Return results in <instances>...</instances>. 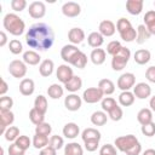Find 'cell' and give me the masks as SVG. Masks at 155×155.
Wrapping results in <instances>:
<instances>
[{"instance_id": "1", "label": "cell", "mask_w": 155, "mask_h": 155, "mask_svg": "<svg viewBox=\"0 0 155 155\" xmlns=\"http://www.w3.org/2000/svg\"><path fill=\"white\" fill-rule=\"evenodd\" d=\"M25 42L33 50L47 51L54 42V33L48 24L39 22L30 25L27 30Z\"/></svg>"}, {"instance_id": "2", "label": "cell", "mask_w": 155, "mask_h": 155, "mask_svg": "<svg viewBox=\"0 0 155 155\" xmlns=\"http://www.w3.org/2000/svg\"><path fill=\"white\" fill-rule=\"evenodd\" d=\"M4 29L13 36H19L25 30L24 21L16 13H6L2 18Z\"/></svg>"}, {"instance_id": "3", "label": "cell", "mask_w": 155, "mask_h": 155, "mask_svg": "<svg viewBox=\"0 0 155 155\" xmlns=\"http://www.w3.org/2000/svg\"><path fill=\"white\" fill-rule=\"evenodd\" d=\"M116 30L119 31L120 38L126 42H132L137 38V29H134L132 27L131 22L125 17H121V18L117 19Z\"/></svg>"}, {"instance_id": "4", "label": "cell", "mask_w": 155, "mask_h": 155, "mask_svg": "<svg viewBox=\"0 0 155 155\" xmlns=\"http://www.w3.org/2000/svg\"><path fill=\"white\" fill-rule=\"evenodd\" d=\"M130 58H131V51H130V48L124 46L121 48V51L117 54L113 56V58H111V68H113V70L121 71L127 65Z\"/></svg>"}, {"instance_id": "5", "label": "cell", "mask_w": 155, "mask_h": 155, "mask_svg": "<svg viewBox=\"0 0 155 155\" xmlns=\"http://www.w3.org/2000/svg\"><path fill=\"white\" fill-rule=\"evenodd\" d=\"M137 143H139L138 138L134 134H126V136H120L115 138L114 145L117 150L122 153H127L130 149H132Z\"/></svg>"}, {"instance_id": "6", "label": "cell", "mask_w": 155, "mask_h": 155, "mask_svg": "<svg viewBox=\"0 0 155 155\" xmlns=\"http://www.w3.org/2000/svg\"><path fill=\"white\" fill-rule=\"evenodd\" d=\"M27 70H28L27 64L21 59H13L8 64V73L16 79H22L23 80V78L27 74Z\"/></svg>"}, {"instance_id": "7", "label": "cell", "mask_w": 155, "mask_h": 155, "mask_svg": "<svg viewBox=\"0 0 155 155\" xmlns=\"http://www.w3.org/2000/svg\"><path fill=\"white\" fill-rule=\"evenodd\" d=\"M81 97L82 101L86 102L87 104H94L97 102H101L104 98V94L98 87H88L84 91Z\"/></svg>"}, {"instance_id": "8", "label": "cell", "mask_w": 155, "mask_h": 155, "mask_svg": "<svg viewBox=\"0 0 155 155\" xmlns=\"http://www.w3.org/2000/svg\"><path fill=\"white\" fill-rule=\"evenodd\" d=\"M136 85V75L133 73H124L119 76L116 86L121 91H130Z\"/></svg>"}, {"instance_id": "9", "label": "cell", "mask_w": 155, "mask_h": 155, "mask_svg": "<svg viewBox=\"0 0 155 155\" xmlns=\"http://www.w3.org/2000/svg\"><path fill=\"white\" fill-rule=\"evenodd\" d=\"M29 16L34 19H40L46 15V5L42 1H33L28 7Z\"/></svg>"}, {"instance_id": "10", "label": "cell", "mask_w": 155, "mask_h": 155, "mask_svg": "<svg viewBox=\"0 0 155 155\" xmlns=\"http://www.w3.org/2000/svg\"><path fill=\"white\" fill-rule=\"evenodd\" d=\"M82 104V97L78 96L76 93H69L64 98V107L69 111H76L81 108Z\"/></svg>"}, {"instance_id": "11", "label": "cell", "mask_w": 155, "mask_h": 155, "mask_svg": "<svg viewBox=\"0 0 155 155\" xmlns=\"http://www.w3.org/2000/svg\"><path fill=\"white\" fill-rule=\"evenodd\" d=\"M80 52V50L78 48V46L75 45H71V44H68V45H64L62 48H61V58L67 63V64H70L71 61L74 59V57Z\"/></svg>"}, {"instance_id": "12", "label": "cell", "mask_w": 155, "mask_h": 155, "mask_svg": "<svg viewBox=\"0 0 155 155\" xmlns=\"http://www.w3.org/2000/svg\"><path fill=\"white\" fill-rule=\"evenodd\" d=\"M62 13L65 17H69V18L78 17L81 13V6L78 2H75V1L64 2L63 6H62Z\"/></svg>"}, {"instance_id": "13", "label": "cell", "mask_w": 155, "mask_h": 155, "mask_svg": "<svg viewBox=\"0 0 155 155\" xmlns=\"http://www.w3.org/2000/svg\"><path fill=\"white\" fill-rule=\"evenodd\" d=\"M56 76L58 79V81L64 85L74 76L73 68H70L69 64H61V65H58V68L56 70Z\"/></svg>"}, {"instance_id": "14", "label": "cell", "mask_w": 155, "mask_h": 155, "mask_svg": "<svg viewBox=\"0 0 155 155\" xmlns=\"http://www.w3.org/2000/svg\"><path fill=\"white\" fill-rule=\"evenodd\" d=\"M133 94L138 99H147L151 96V87L147 82H138L133 87Z\"/></svg>"}, {"instance_id": "15", "label": "cell", "mask_w": 155, "mask_h": 155, "mask_svg": "<svg viewBox=\"0 0 155 155\" xmlns=\"http://www.w3.org/2000/svg\"><path fill=\"white\" fill-rule=\"evenodd\" d=\"M15 121V114L11 110H0V133L4 134L6 130L13 124Z\"/></svg>"}, {"instance_id": "16", "label": "cell", "mask_w": 155, "mask_h": 155, "mask_svg": "<svg viewBox=\"0 0 155 155\" xmlns=\"http://www.w3.org/2000/svg\"><path fill=\"white\" fill-rule=\"evenodd\" d=\"M98 31L104 36V38H109V36H113L116 31V25L113 21L110 19H104L99 23L98 25Z\"/></svg>"}, {"instance_id": "17", "label": "cell", "mask_w": 155, "mask_h": 155, "mask_svg": "<svg viewBox=\"0 0 155 155\" xmlns=\"http://www.w3.org/2000/svg\"><path fill=\"white\" fill-rule=\"evenodd\" d=\"M68 40L71 45H79L85 40V31L81 28H71L68 31Z\"/></svg>"}, {"instance_id": "18", "label": "cell", "mask_w": 155, "mask_h": 155, "mask_svg": "<svg viewBox=\"0 0 155 155\" xmlns=\"http://www.w3.org/2000/svg\"><path fill=\"white\" fill-rule=\"evenodd\" d=\"M22 58H23L22 61L27 65H38V64H40L42 62L40 54L34 50H28V51L23 52V57Z\"/></svg>"}, {"instance_id": "19", "label": "cell", "mask_w": 155, "mask_h": 155, "mask_svg": "<svg viewBox=\"0 0 155 155\" xmlns=\"http://www.w3.org/2000/svg\"><path fill=\"white\" fill-rule=\"evenodd\" d=\"M143 0H127L126 1V10L130 15L138 16L143 11Z\"/></svg>"}, {"instance_id": "20", "label": "cell", "mask_w": 155, "mask_h": 155, "mask_svg": "<svg viewBox=\"0 0 155 155\" xmlns=\"http://www.w3.org/2000/svg\"><path fill=\"white\" fill-rule=\"evenodd\" d=\"M62 132H63V136H64L65 138H68V139H74V138H76V137L79 136V133H80V127H79L78 124H75V122H68V124L64 125Z\"/></svg>"}, {"instance_id": "21", "label": "cell", "mask_w": 155, "mask_h": 155, "mask_svg": "<svg viewBox=\"0 0 155 155\" xmlns=\"http://www.w3.org/2000/svg\"><path fill=\"white\" fill-rule=\"evenodd\" d=\"M133 59L137 64L139 65H144L147 63H149V61L151 59V53L149 50H145V48H140V50H137L133 54Z\"/></svg>"}, {"instance_id": "22", "label": "cell", "mask_w": 155, "mask_h": 155, "mask_svg": "<svg viewBox=\"0 0 155 155\" xmlns=\"http://www.w3.org/2000/svg\"><path fill=\"white\" fill-rule=\"evenodd\" d=\"M105 58H107V52L103 48L99 47V48H93L91 51L90 59L94 65H102L105 62Z\"/></svg>"}, {"instance_id": "23", "label": "cell", "mask_w": 155, "mask_h": 155, "mask_svg": "<svg viewBox=\"0 0 155 155\" xmlns=\"http://www.w3.org/2000/svg\"><path fill=\"white\" fill-rule=\"evenodd\" d=\"M53 70H54V63H53L52 59H48V58H47V59H44V61L39 64V73H40V75L44 76V78L51 76L52 73H53Z\"/></svg>"}, {"instance_id": "24", "label": "cell", "mask_w": 155, "mask_h": 155, "mask_svg": "<svg viewBox=\"0 0 155 155\" xmlns=\"http://www.w3.org/2000/svg\"><path fill=\"white\" fill-rule=\"evenodd\" d=\"M35 91V84L31 79H23L21 82H19V92L23 96H31Z\"/></svg>"}, {"instance_id": "25", "label": "cell", "mask_w": 155, "mask_h": 155, "mask_svg": "<svg viewBox=\"0 0 155 155\" xmlns=\"http://www.w3.org/2000/svg\"><path fill=\"white\" fill-rule=\"evenodd\" d=\"M87 44L93 48H99L104 44V36L99 31H92L87 36Z\"/></svg>"}, {"instance_id": "26", "label": "cell", "mask_w": 155, "mask_h": 155, "mask_svg": "<svg viewBox=\"0 0 155 155\" xmlns=\"http://www.w3.org/2000/svg\"><path fill=\"white\" fill-rule=\"evenodd\" d=\"M81 87H82V80H81V78L78 76V75H74L68 82L64 84V90H67V91L70 92V93L78 92Z\"/></svg>"}, {"instance_id": "27", "label": "cell", "mask_w": 155, "mask_h": 155, "mask_svg": "<svg viewBox=\"0 0 155 155\" xmlns=\"http://www.w3.org/2000/svg\"><path fill=\"white\" fill-rule=\"evenodd\" d=\"M81 138H82V142H87V140H101L102 134H101V132L97 128L88 127V128H85L82 131Z\"/></svg>"}, {"instance_id": "28", "label": "cell", "mask_w": 155, "mask_h": 155, "mask_svg": "<svg viewBox=\"0 0 155 155\" xmlns=\"http://www.w3.org/2000/svg\"><path fill=\"white\" fill-rule=\"evenodd\" d=\"M98 88L103 92L104 96H110L115 92V84L110 79H102L98 82Z\"/></svg>"}, {"instance_id": "29", "label": "cell", "mask_w": 155, "mask_h": 155, "mask_svg": "<svg viewBox=\"0 0 155 155\" xmlns=\"http://www.w3.org/2000/svg\"><path fill=\"white\" fill-rule=\"evenodd\" d=\"M137 121L143 126L153 122V111L150 108H143L137 113Z\"/></svg>"}, {"instance_id": "30", "label": "cell", "mask_w": 155, "mask_h": 155, "mask_svg": "<svg viewBox=\"0 0 155 155\" xmlns=\"http://www.w3.org/2000/svg\"><path fill=\"white\" fill-rule=\"evenodd\" d=\"M109 116L107 115L105 111L103 110H97V111H93L92 115H91V122L92 125L94 126H104L108 121Z\"/></svg>"}, {"instance_id": "31", "label": "cell", "mask_w": 155, "mask_h": 155, "mask_svg": "<svg viewBox=\"0 0 155 155\" xmlns=\"http://www.w3.org/2000/svg\"><path fill=\"white\" fill-rule=\"evenodd\" d=\"M144 25L151 35H155V10H150L144 15Z\"/></svg>"}, {"instance_id": "32", "label": "cell", "mask_w": 155, "mask_h": 155, "mask_svg": "<svg viewBox=\"0 0 155 155\" xmlns=\"http://www.w3.org/2000/svg\"><path fill=\"white\" fill-rule=\"evenodd\" d=\"M151 34L149 33V30L147 29V27L144 24H139L137 27V38H136V42L138 45H142L144 42H147L150 39Z\"/></svg>"}, {"instance_id": "33", "label": "cell", "mask_w": 155, "mask_h": 155, "mask_svg": "<svg viewBox=\"0 0 155 155\" xmlns=\"http://www.w3.org/2000/svg\"><path fill=\"white\" fill-rule=\"evenodd\" d=\"M47 94L52 99H59L64 94V86H61L59 84H52L47 88Z\"/></svg>"}, {"instance_id": "34", "label": "cell", "mask_w": 155, "mask_h": 155, "mask_svg": "<svg viewBox=\"0 0 155 155\" xmlns=\"http://www.w3.org/2000/svg\"><path fill=\"white\" fill-rule=\"evenodd\" d=\"M64 155H84V149L78 142H70L64 145Z\"/></svg>"}, {"instance_id": "35", "label": "cell", "mask_w": 155, "mask_h": 155, "mask_svg": "<svg viewBox=\"0 0 155 155\" xmlns=\"http://www.w3.org/2000/svg\"><path fill=\"white\" fill-rule=\"evenodd\" d=\"M134 99H136V97H134L133 92H131V91H121V93L119 94V103L122 107L132 105L134 103Z\"/></svg>"}, {"instance_id": "36", "label": "cell", "mask_w": 155, "mask_h": 155, "mask_svg": "<svg viewBox=\"0 0 155 155\" xmlns=\"http://www.w3.org/2000/svg\"><path fill=\"white\" fill-rule=\"evenodd\" d=\"M33 147L35 149H44L48 145V142H50V138L47 136H42V134H36L33 137Z\"/></svg>"}, {"instance_id": "37", "label": "cell", "mask_w": 155, "mask_h": 155, "mask_svg": "<svg viewBox=\"0 0 155 155\" xmlns=\"http://www.w3.org/2000/svg\"><path fill=\"white\" fill-rule=\"evenodd\" d=\"M70 64H71L73 67H75V68L84 69V68L86 67V64H87V56H86L82 51H80V52L74 57V59L71 61Z\"/></svg>"}, {"instance_id": "38", "label": "cell", "mask_w": 155, "mask_h": 155, "mask_svg": "<svg viewBox=\"0 0 155 155\" xmlns=\"http://www.w3.org/2000/svg\"><path fill=\"white\" fill-rule=\"evenodd\" d=\"M29 120H30L35 126H38V125L45 122V114L40 113V111H39L38 109H35V108H31L30 111H29Z\"/></svg>"}, {"instance_id": "39", "label": "cell", "mask_w": 155, "mask_h": 155, "mask_svg": "<svg viewBox=\"0 0 155 155\" xmlns=\"http://www.w3.org/2000/svg\"><path fill=\"white\" fill-rule=\"evenodd\" d=\"M47 107H48V104H47V98H46L45 96H42V94H39V96L35 98V101H34V108L38 109L40 113L46 114Z\"/></svg>"}, {"instance_id": "40", "label": "cell", "mask_w": 155, "mask_h": 155, "mask_svg": "<svg viewBox=\"0 0 155 155\" xmlns=\"http://www.w3.org/2000/svg\"><path fill=\"white\" fill-rule=\"evenodd\" d=\"M4 136H5V139H6L7 142L15 143V142L17 140V138L21 136V134H19V128H18L17 126H10V127L6 130V132L4 133Z\"/></svg>"}, {"instance_id": "41", "label": "cell", "mask_w": 155, "mask_h": 155, "mask_svg": "<svg viewBox=\"0 0 155 155\" xmlns=\"http://www.w3.org/2000/svg\"><path fill=\"white\" fill-rule=\"evenodd\" d=\"M122 47H124V46L121 45L120 41H117V40H113V41H110V42L107 45V53H109V54L113 57V56L117 54V53L121 51Z\"/></svg>"}, {"instance_id": "42", "label": "cell", "mask_w": 155, "mask_h": 155, "mask_svg": "<svg viewBox=\"0 0 155 155\" xmlns=\"http://www.w3.org/2000/svg\"><path fill=\"white\" fill-rule=\"evenodd\" d=\"M116 105H117V103H116V101H115L113 97H104V98L101 101V107H102L103 111H105L107 114H108L114 107H116Z\"/></svg>"}, {"instance_id": "43", "label": "cell", "mask_w": 155, "mask_h": 155, "mask_svg": "<svg viewBox=\"0 0 155 155\" xmlns=\"http://www.w3.org/2000/svg\"><path fill=\"white\" fill-rule=\"evenodd\" d=\"M48 145L56 150H59L64 147V139L63 137L58 136V134H54V136H51L50 137V142H48Z\"/></svg>"}, {"instance_id": "44", "label": "cell", "mask_w": 155, "mask_h": 155, "mask_svg": "<svg viewBox=\"0 0 155 155\" xmlns=\"http://www.w3.org/2000/svg\"><path fill=\"white\" fill-rule=\"evenodd\" d=\"M8 48H10V52L13 53V54H19V53L23 52V45L18 39L11 40L8 42Z\"/></svg>"}, {"instance_id": "45", "label": "cell", "mask_w": 155, "mask_h": 155, "mask_svg": "<svg viewBox=\"0 0 155 155\" xmlns=\"http://www.w3.org/2000/svg\"><path fill=\"white\" fill-rule=\"evenodd\" d=\"M108 116H109V119L113 120V121H120V120L122 119V116H124L122 108L117 104L116 107H114V108L108 113Z\"/></svg>"}, {"instance_id": "46", "label": "cell", "mask_w": 155, "mask_h": 155, "mask_svg": "<svg viewBox=\"0 0 155 155\" xmlns=\"http://www.w3.org/2000/svg\"><path fill=\"white\" fill-rule=\"evenodd\" d=\"M52 132V126L47 122H42L38 126H35V133L36 134H42V136H50Z\"/></svg>"}, {"instance_id": "47", "label": "cell", "mask_w": 155, "mask_h": 155, "mask_svg": "<svg viewBox=\"0 0 155 155\" xmlns=\"http://www.w3.org/2000/svg\"><path fill=\"white\" fill-rule=\"evenodd\" d=\"M15 143H16L21 149H23V150H27V149H29L30 145H33V142L30 140V138H29L28 136H19Z\"/></svg>"}, {"instance_id": "48", "label": "cell", "mask_w": 155, "mask_h": 155, "mask_svg": "<svg viewBox=\"0 0 155 155\" xmlns=\"http://www.w3.org/2000/svg\"><path fill=\"white\" fill-rule=\"evenodd\" d=\"M13 107V99L8 96H2L0 98V110H11Z\"/></svg>"}, {"instance_id": "49", "label": "cell", "mask_w": 155, "mask_h": 155, "mask_svg": "<svg viewBox=\"0 0 155 155\" xmlns=\"http://www.w3.org/2000/svg\"><path fill=\"white\" fill-rule=\"evenodd\" d=\"M140 132L147 136V137H153L155 136V122H150V124H147V125H143L140 127Z\"/></svg>"}, {"instance_id": "50", "label": "cell", "mask_w": 155, "mask_h": 155, "mask_svg": "<svg viewBox=\"0 0 155 155\" xmlns=\"http://www.w3.org/2000/svg\"><path fill=\"white\" fill-rule=\"evenodd\" d=\"M99 155H117L116 148L113 144H104L99 149Z\"/></svg>"}, {"instance_id": "51", "label": "cell", "mask_w": 155, "mask_h": 155, "mask_svg": "<svg viewBox=\"0 0 155 155\" xmlns=\"http://www.w3.org/2000/svg\"><path fill=\"white\" fill-rule=\"evenodd\" d=\"M27 7V1L25 0H12L11 1V8L15 12H21L25 10Z\"/></svg>"}, {"instance_id": "52", "label": "cell", "mask_w": 155, "mask_h": 155, "mask_svg": "<svg viewBox=\"0 0 155 155\" xmlns=\"http://www.w3.org/2000/svg\"><path fill=\"white\" fill-rule=\"evenodd\" d=\"M7 153H8V155H24L25 154V150L21 149L16 143H11L8 145Z\"/></svg>"}, {"instance_id": "53", "label": "cell", "mask_w": 155, "mask_h": 155, "mask_svg": "<svg viewBox=\"0 0 155 155\" xmlns=\"http://www.w3.org/2000/svg\"><path fill=\"white\" fill-rule=\"evenodd\" d=\"M84 147L90 153L96 151L98 149V147H99V140H87V142H84Z\"/></svg>"}, {"instance_id": "54", "label": "cell", "mask_w": 155, "mask_h": 155, "mask_svg": "<svg viewBox=\"0 0 155 155\" xmlns=\"http://www.w3.org/2000/svg\"><path fill=\"white\" fill-rule=\"evenodd\" d=\"M145 78L149 82L155 84V65H151L145 70Z\"/></svg>"}, {"instance_id": "55", "label": "cell", "mask_w": 155, "mask_h": 155, "mask_svg": "<svg viewBox=\"0 0 155 155\" xmlns=\"http://www.w3.org/2000/svg\"><path fill=\"white\" fill-rule=\"evenodd\" d=\"M140 153H142V145H140V143H137L132 149H130L125 154L126 155H140Z\"/></svg>"}, {"instance_id": "56", "label": "cell", "mask_w": 155, "mask_h": 155, "mask_svg": "<svg viewBox=\"0 0 155 155\" xmlns=\"http://www.w3.org/2000/svg\"><path fill=\"white\" fill-rule=\"evenodd\" d=\"M39 155H57V150L53 149V148H51L50 145H47L46 148H44V149L40 150Z\"/></svg>"}, {"instance_id": "57", "label": "cell", "mask_w": 155, "mask_h": 155, "mask_svg": "<svg viewBox=\"0 0 155 155\" xmlns=\"http://www.w3.org/2000/svg\"><path fill=\"white\" fill-rule=\"evenodd\" d=\"M7 91H8V85H7V82H6L4 79H1V86H0V96H1V97H2V96H5Z\"/></svg>"}, {"instance_id": "58", "label": "cell", "mask_w": 155, "mask_h": 155, "mask_svg": "<svg viewBox=\"0 0 155 155\" xmlns=\"http://www.w3.org/2000/svg\"><path fill=\"white\" fill-rule=\"evenodd\" d=\"M0 47H4L5 45H6V42H7V35H6V33L2 30L1 33H0Z\"/></svg>"}, {"instance_id": "59", "label": "cell", "mask_w": 155, "mask_h": 155, "mask_svg": "<svg viewBox=\"0 0 155 155\" xmlns=\"http://www.w3.org/2000/svg\"><path fill=\"white\" fill-rule=\"evenodd\" d=\"M149 107L151 109L153 113H155V96L150 97V101H149Z\"/></svg>"}, {"instance_id": "60", "label": "cell", "mask_w": 155, "mask_h": 155, "mask_svg": "<svg viewBox=\"0 0 155 155\" xmlns=\"http://www.w3.org/2000/svg\"><path fill=\"white\" fill-rule=\"evenodd\" d=\"M142 155H155V149H145L143 153H142Z\"/></svg>"}, {"instance_id": "61", "label": "cell", "mask_w": 155, "mask_h": 155, "mask_svg": "<svg viewBox=\"0 0 155 155\" xmlns=\"http://www.w3.org/2000/svg\"><path fill=\"white\" fill-rule=\"evenodd\" d=\"M154 6H155V1H154Z\"/></svg>"}]
</instances>
